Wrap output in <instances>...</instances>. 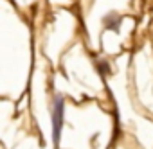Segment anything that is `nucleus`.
<instances>
[{
	"label": "nucleus",
	"instance_id": "1",
	"mask_svg": "<svg viewBox=\"0 0 153 149\" xmlns=\"http://www.w3.org/2000/svg\"><path fill=\"white\" fill-rule=\"evenodd\" d=\"M63 122H65V99L61 95H56L54 106H52V142L54 145H58L61 140Z\"/></svg>",
	"mask_w": 153,
	"mask_h": 149
},
{
	"label": "nucleus",
	"instance_id": "2",
	"mask_svg": "<svg viewBox=\"0 0 153 149\" xmlns=\"http://www.w3.org/2000/svg\"><path fill=\"white\" fill-rule=\"evenodd\" d=\"M121 22H123L121 15H115V13H110V15L105 16V20H103L105 29H106V31H115V32H119V29H121Z\"/></svg>",
	"mask_w": 153,
	"mask_h": 149
},
{
	"label": "nucleus",
	"instance_id": "3",
	"mask_svg": "<svg viewBox=\"0 0 153 149\" xmlns=\"http://www.w3.org/2000/svg\"><path fill=\"white\" fill-rule=\"evenodd\" d=\"M97 66H99V72H103V74H105V76H106V74H110V72H112V70H110V66H108V63H106V61H101V63H99V65H97Z\"/></svg>",
	"mask_w": 153,
	"mask_h": 149
}]
</instances>
